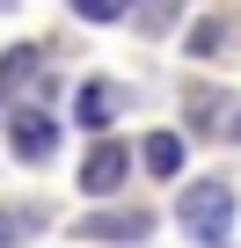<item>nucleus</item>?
Masks as SVG:
<instances>
[{
    "instance_id": "f257e3e1",
    "label": "nucleus",
    "mask_w": 241,
    "mask_h": 248,
    "mask_svg": "<svg viewBox=\"0 0 241 248\" xmlns=\"http://www.w3.org/2000/svg\"><path fill=\"white\" fill-rule=\"evenodd\" d=\"M176 219L190 226V241H205V248H234V190H226L219 175L190 183V190L176 197Z\"/></svg>"
},
{
    "instance_id": "f03ea898",
    "label": "nucleus",
    "mask_w": 241,
    "mask_h": 248,
    "mask_svg": "<svg viewBox=\"0 0 241 248\" xmlns=\"http://www.w3.org/2000/svg\"><path fill=\"white\" fill-rule=\"evenodd\" d=\"M125 183H132V146L102 139V146H95V154L80 161V190H88V197H117Z\"/></svg>"
},
{
    "instance_id": "9d476101",
    "label": "nucleus",
    "mask_w": 241,
    "mask_h": 248,
    "mask_svg": "<svg viewBox=\"0 0 241 248\" xmlns=\"http://www.w3.org/2000/svg\"><path fill=\"white\" fill-rule=\"evenodd\" d=\"M37 212H0V248H15V226H30Z\"/></svg>"
},
{
    "instance_id": "1a4fd4ad",
    "label": "nucleus",
    "mask_w": 241,
    "mask_h": 248,
    "mask_svg": "<svg viewBox=\"0 0 241 248\" xmlns=\"http://www.w3.org/2000/svg\"><path fill=\"white\" fill-rule=\"evenodd\" d=\"M190 51H197V59L219 51V22H197V30H190Z\"/></svg>"
},
{
    "instance_id": "20e7f679",
    "label": "nucleus",
    "mask_w": 241,
    "mask_h": 248,
    "mask_svg": "<svg viewBox=\"0 0 241 248\" xmlns=\"http://www.w3.org/2000/svg\"><path fill=\"white\" fill-rule=\"evenodd\" d=\"M110 109H117V88L110 80H80V95H73V124L80 132H110Z\"/></svg>"
},
{
    "instance_id": "39448f33",
    "label": "nucleus",
    "mask_w": 241,
    "mask_h": 248,
    "mask_svg": "<svg viewBox=\"0 0 241 248\" xmlns=\"http://www.w3.org/2000/svg\"><path fill=\"white\" fill-rule=\"evenodd\" d=\"M146 168H154V175H176V168H183V139H176V132H154V139H146Z\"/></svg>"
},
{
    "instance_id": "7ed1b4c3",
    "label": "nucleus",
    "mask_w": 241,
    "mask_h": 248,
    "mask_svg": "<svg viewBox=\"0 0 241 248\" xmlns=\"http://www.w3.org/2000/svg\"><path fill=\"white\" fill-rule=\"evenodd\" d=\"M8 146H15L22 161H51V146H59V124H51L44 109H22V117H15V132H8Z\"/></svg>"
},
{
    "instance_id": "9b49d317",
    "label": "nucleus",
    "mask_w": 241,
    "mask_h": 248,
    "mask_svg": "<svg viewBox=\"0 0 241 248\" xmlns=\"http://www.w3.org/2000/svg\"><path fill=\"white\" fill-rule=\"evenodd\" d=\"M234 139H241V117H234Z\"/></svg>"
},
{
    "instance_id": "6e6552de",
    "label": "nucleus",
    "mask_w": 241,
    "mask_h": 248,
    "mask_svg": "<svg viewBox=\"0 0 241 248\" xmlns=\"http://www.w3.org/2000/svg\"><path fill=\"white\" fill-rule=\"evenodd\" d=\"M125 8H117V0H80V22H117Z\"/></svg>"
},
{
    "instance_id": "0eeeda50",
    "label": "nucleus",
    "mask_w": 241,
    "mask_h": 248,
    "mask_svg": "<svg viewBox=\"0 0 241 248\" xmlns=\"http://www.w3.org/2000/svg\"><path fill=\"white\" fill-rule=\"evenodd\" d=\"M22 66H37V51H8V66H0V95L22 80Z\"/></svg>"
},
{
    "instance_id": "423d86ee",
    "label": "nucleus",
    "mask_w": 241,
    "mask_h": 248,
    "mask_svg": "<svg viewBox=\"0 0 241 248\" xmlns=\"http://www.w3.org/2000/svg\"><path fill=\"white\" fill-rule=\"evenodd\" d=\"M88 233H102V241H139L146 219H139V212H117V219H88Z\"/></svg>"
}]
</instances>
